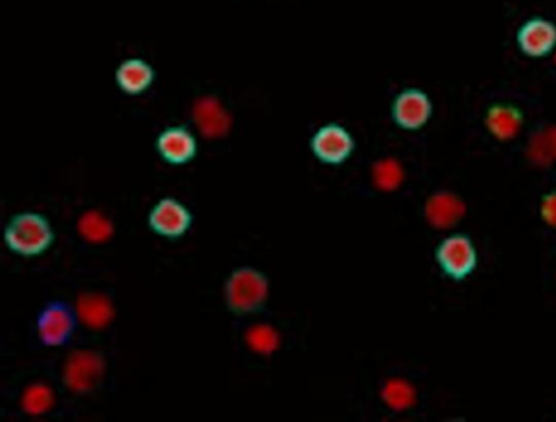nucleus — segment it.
<instances>
[{"label":"nucleus","instance_id":"nucleus-5","mask_svg":"<svg viewBox=\"0 0 556 422\" xmlns=\"http://www.w3.org/2000/svg\"><path fill=\"white\" fill-rule=\"evenodd\" d=\"M105 374L104 358L92 351L73 353L66 365L65 382L75 393L93 391Z\"/></svg>","mask_w":556,"mask_h":422},{"label":"nucleus","instance_id":"nucleus-1","mask_svg":"<svg viewBox=\"0 0 556 422\" xmlns=\"http://www.w3.org/2000/svg\"><path fill=\"white\" fill-rule=\"evenodd\" d=\"M4 238L10 251L31 258L43 254L52 247L55 233L44 215L23 212L9 221Z\"/></svg>","mask_w":556,"mask_h":422},{"label":"nucleus","instance_id":"nucleus-3","mask_svg":"<svg viewBox=\"0 0 556 422\" xmlns=\"http://www.w3.org/2000/svg\"><path fill=\"white\" fill-rule=\"evenodd\" d=\"M436 259L441 271L452 280L463 281L477 270L478 252L474 241L465 234L452 235L440 242Z\"/></svg>","mask_w":556,"mask_h":422},{"label":"nucleus","instance_id":"nucleus-8","mask_svg":"<svg viewBox=\"0 0 556 422\" xmlns=\"http://www.w3.org/2000/svg\"><path fill=\"white\" fill-rule=\"evenodd\" d=\"M516 42L527 57H546L556 48V25L543 18L530 19L518 30Z\"/></svg>","mask_w":556,"mask_h":422},{"label":"nucleus","instance_id":"nucleus-9","mask_svg":"<svg viewBox=\"0 0 556 422\" xmlns=\"http://www.w3.org/2000/svg\"><path fill=\"white\" fill-rule=\"evenodd\" d=\"M431 99L420 89H407L397 96L393 106L394 119L402 129L414 131L423 127L432 117Z\"/></svg>","mask_w":556,"mask_h":422},{"label":"nucleus","instance_id":"nucleus-11","mask_svg":"<svg viewBox=\"0 0 556 422\" xmlns=\"http://www.w3.org/2000/svg\"><path fill=\"white\" fill-rule=\"evenodd\" d=\"M156 72L144 59L130 58L120 63L116 71V82L121 91L130 96L146 93L153 86Z\"/></svg>","mask_w":556,"mask_h":422},{"label":"nucleus","instance_id":"nucleus-13","mask_svg":"<svg viewBox=\"0 0 556 422\" xmlns=\"http://www.w3.org/2000/svg\"><path fill=\"white\" fill-rule=\"evenodd\" d=\"M425 213L427 220L434 227L447 229L462 220L465 206L456 195L439 193L427 201Z\"/></svg>","mask_w":556,"mask_h":422},{"label":"nucleus","instance_id":"nucleus-6","mask_svg":"<svg viewBox=\"0 0 556 422\" xmlns=\"http://www.w3.org/2000/svg\"><path fill=\"white\" fill-rule=\"evenodd\" d=\"M156 149L163 161L171 165L192 162L198 153L195 135L184 125H174L163 130L156 139Z\"/></svg>","mask_w":556,"mask_h":422},{"label":"nucleus","instance_id":"nucleus-19","mask_svg":"<svg viewBox=\"0 0 556 422\" xmlns=\"http://www.w3.org/2000/svg\"><path fill=\"white\" fill-rule=\"evenodd\" d=\"M385 402L394 409H407L415 401V392L408 382L394 380L387 383L384 392Z\"/></svg>","mask_w":556,"mask_h":422},{"label":"nucleus","instance_id":"nucleus-7","mask_svg":"<svg viewBox=\"0 0 556 422\" xmlns=\"http://www.w3.org/2000/svg\"><path fill=\"white\" fill-rule=\"evenodd\" d=\"M311 148L322 162L340 164L351 156L355 142L343 126L328 124L314 134Z\"/></svg>","mask_w":556,"mask_h":422},{"label":"nucleus","instance_id":"nucleus-15","mask_svg":"<svg viewBox=\"0 0 556 422\" xmlns=\"http://www.w3.org/2000/svg\"><path fill=\"white\" fill-rule=\"evenodd\" d=\"M522 125L521 113L510 106H496L488 112L487 126L492 134L502 140L514 137Z\"/></svg>","mask_w":556,"mask_h":422},{"label":"nucleus","instance_id":"nucleus-4","mask_svg":"<svg viewBox=\"0 0 556 422\" xmlns=\"http://www.w3.org/2000/svg\"><path fill=\"white\" fill-rule=\"evenodd\" d=\"M148 224L155 234L168 239H178L192 227L193 214L178 199L163 198L151 209Z\"/></svg>","mask_w":556,"mask_h":422},{"label":"nucleus","instance_id":"nucleus-10","mask_svg":"<svg viewBox=\"0 0 556 422\" xmlns=\"http://www.w3.org/2000/svg\"><path fill=\"white\" fill-rule=\"evenodd\" d=\"M37 330L41 341L47 347H60L67 343L73 334V314L65 304H50L41 313Z\"/></svg>","mask_w":556,"mask_h":422},{"label":"nucleus","instance_id":"nucleus-12","mask_svg":"<svg viewBox=\"0 0 556 422\" xmlns=\"http://www.w3.org/2000/svg\"><path fill=\"white\" fill-rule=\"evenodd\" d=\"M194 119L198 130L209 138H219L229 132L230 114L216 98H202L194 108Z\"/></svg>","mask_w":556,"mask_h":422},{"label":"nucleus","instance_id":"nucleus-18","mask_svg":"<svg viewBox=\"0 0 556 422\" xmlns=\"http://www.w3.org/2000/svg\"><path fill=\"white\" fill-rule=\"evenodd\" d=\"M375 184L386 191L395 190L403 181L402 166L393 159L379 161L373 171Z\"/></svg>","mask_w":556,"mask_h":422},{"label":"nucleus","instance_id":"nucleus-2","mask_svg":"<svg viewBox=\"0 0 556 422\" xmlns=\"http://www.w3.org/2000/svg\"><path fill=\"white\" fill-rule=\"evenodd\" d=\"M268 281L252 268H240L227 280L225 297L229 308L237 314L252 313L261 308L268 296Z\"/></svg>","mask_w":556,"mask_h":422},{"label":"nucleus","instance_id":"nucleus-20","mask_svg":"<svg viewBox=\"0 0 556 422\" xmlns=\"http://www.w3.org/2000/svg\"><path fill=\"white\" fill-rule=\"evenodd\" d=\"M247 341L252 350L262 354H270L280 344L277 332L270 326L259 325L252 327L247 334Z\"/></svg>","mask_w":556,"mask_h":422},{"label":"nucleus","instance_id":"nucleus-22","mask_svg":"<svg viewBox=\"0 0 556 422\" xmlns=\"http://www.w3.org/2000/svg\"><path fill=\"white\" fill-rule=\"evenodd\" d=\"M540 216L549 227L556 229V191L543 197L540 204Z\"/></svg>","mask_w":556,"mask_h":422},{"label":"nucleus","instance_id":"nucleus-17","mask_svg":"<svg viewBox=\"0 0 556 422\" xmlns=\"http://www.w3.org/2000/svg\"><path fill=\"white\" fill-rule=\"evenodd\" d=\"M54 400L52 389L41 385V383H36V385L25 390L22 398V407L30 415H42L53 407Z\"/></svg>","mask_w":556,"mask_h":422},{"label":"nucleus","instance_id":"nucleus-14","mask_svg":"<svg viewBox=\"0 0 556 422\" xmlns=\"http://www.w3.org/2000/svg\"><path fill=\"white\" fill-rule=\"evenodd\" d=\"M78 316L81 322L92 329H103L107 327L113 318V306L111 301L99 293H85L78 300Z\"/></svg>","mask_w":556,"mask_h":422},{"label":"nucleus","instance_id":"nucleus-21","mask_svg":"<svg viewBox=\"0 0 556 422\" xmlns=\"http://www.w3.org/2000/svg\"><path fill=\"white\" fill-rule=\"evenodd\" d=\"M533 150L541 160L547 161L556 158V131L538 137L535 140Z\"/></svg>","mask_w":556,"mask_h":422},{"label":"nucleus","instance_id":"nucleus-16","mask_svg":"<svg viewBox=\"0 0 556 422\" xmlns=\"http://www.w3.org/2000/svg\"><path fill=\"white\" fill-rule=\"evenodd\" d=\"M82 237L92 244H103L113 234L112 223L103 214L90 211L86 212L79 222Z\"/></svg>","mask_w":556,"mask_h":422}]
</instances>
